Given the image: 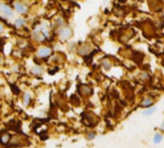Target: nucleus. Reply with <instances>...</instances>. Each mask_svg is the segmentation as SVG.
I'll return each instance as SVG.
<instances>
[{
	"label": "nucleus",
	"mask_w": 164,
	"mask_h": 148,
	"mask_svg": "<svg viewBox=\"0 0 164 148\" xmlns=\"http://www.w3.org/2000/svg\"><path fill=\"white\" fill-rule=\"evenodd\" d=\"M70 36H72V29H70V28H68V27H62V28H60V30H59V37H60L61 39L66 41V39H68Z\"/></svg>",
	"instance_id": "f257e3e1"
},
{
	"label": "nucleus",
	"mask_w": 164,
	"mask_h": 148,
	"mask_svg": "<svg viewBox=\"0 0 164 148\" xmlns=\"http://www.w3.org/2000/svg\"><path fill=\"white\" fill-rule=\"evenodd\" d=\"M85 113H86V116H88V120H85V123H86L87 125H89L90 127L95 126L96 124H97V122H98L97 117L93 112H85Z\"/></svg>",
	"instance_id": "f03ea898"
},
{
	"label": "nucleus",
	"mask_w": 164,
	"mask_h": 148,
	"mask_svg": "<svg viewBox=\"0 0 164 148\" xmlns=\"http://www.w3.org/2000/svg\"><path fill=\"white\" fill-rule=\"evenodd\" d=\"M10 141V134L6 131H0V144L1 145H8Z\"/></svg>",
	"instance_id": "7ed1b4c3"
},
{
	"label": "nucleus",
	"mask_w": 164,
	"mask_h": 148,
	"mask_svg": "<svg viewBox=\"0 0 164 148\" xmlns=\"http://www.w3.org/2000/svg\"><path fill=\"white\" fill-rule=\"evenodd\" d=\"M51 53H52V50L50 49V48H47V46H43V48L38 49V51H37V56L41 57V58H46V57H49Z\"/></svg>",
	"instance_id": "20e7f679"
},
{
	"label": "nucleus",
	"mask_w": 164,
	"mask_h": 148,
	"mask_svg": "<svg viewBox=\"0 0 164 148\" xmlns=\"http://www.w3.org/2000/svg\"><path fill=\"white\" fill-rule=\"evenodd\" d=\"M0 12H1L5 16H7V18H10V16L13 15L12 8L8 7V6H6V5H0Z\"/></svg>",
	"instance_id": "39448f33"
},
{
	"label": "nucleus",
	"mask_w": 164,
	"mask_h": 148,
	"mask_svg": "<svg viewBox=\"0 0 164 148\" xmlns=\"http://www.w3.org/2000/svg\"><path fill=\"white\" fill-rule=\"evenodd\" d=\"M14 7H15V9H16L19 13H21V14L27 13V10H28L26 5L22 4V2H19V1H15V2H14Z\"/></svg>",
	"instance_id": "423d86ee"
},
{
	"label": "nucleus",
	"mask_w": 164,
	"mask_h": 148,
	"mask_svg": "<svg viewBox=\"0 0 164 148\" xmlns=\"http://www.w3.org/2000/svg\"><path fill=\"white\" fill-rule=\"evenodd\" d=\"M79 91H80V94L82 96H89L93 93L91 88L89 87V86H85V85H82L81 87H79Z\"/></svg>",
	"instance_id": "0eeeda50"
},
{
	"label": "nucleus",
	"mask_w": 164,
	"mask_h": 148,
	"mask_svg": "<svg viewBox=\"0 0 164 148\" xmlns=\"http://www.w3.org/2000/svg\"><path fill=\"white\" fill-rule=\"evenodd\" d=\"M153 104H154V98H153V97H146V98L141 102V105H142L143 108H149V106H151Z\"/></svg>",
	"instance_id": "6e6552de"
},
{
	"label": "nucleus",
	"mask_w": 164,
	"mask_h": 148,
	"mask_svg": "<svg viewBox=\"0 0 164 148\" xmlns=\"http://www.w3.org/2000/svg\"><path fill=\"white\" fill-rule=\"evenodd\" d=\"M162 140H163V135H162V133H155L154 134V138H153V142L155 144V145H158V144H161L162 142Z\"/></svg>",
	"instance_id": "1a4fd4ad"
},
{
	"label": "nucleus",
	"mask_w": 164,
	"mask_h": 148,
	"mask_svg": "<svg viewBox=\"0 0 164 148\" xmlns=\"http://www.w3.org/2000/svg\"><path fill=\"white\" fill-rule=\"evenodd\" d=\"M33 37H34V39H36V41H43L44 39L43 34H42L39 30H35L34 33H33Z\"/></svg>",
	"instance_id": "9d476101"
},
{
	"label": "nucleus",
	"mask_w": 164,
	"mask_h": 148,
	"mask_svg": "<svg viewBox=\"0 0 164 148\" xmlns=\"http://www.w3.org/2000/svg\"><path fill=\"white\" fill-rule=\"evenodd\" d=\"M31 73H33L34 75H36V77H39V75H42L43 71H42V68H41L39 66H34L33 70H31Z\"/></svg>",
	"instance_id": "9b49d317"
},
{
	"label": "nucleus",
	"mask_w": 164,
	"mask_h": 148,
	"mask_svg": "<svg viewBox=\"0 0 164 148\" xmlns=\"http://www.w3.org/2000/svg\"><path fill=\"white\" fill-rule=\"evenodd\" d=\"M30 102H31V95H30V93H24V95H23V104L29 105Z\"/></svg>",
	"instance_id": "f8f14e48"
},
{
	"label": "nucleus",
	"mask_w": 164,
	"mask_h": 148,
	"mask_svg": "<svg viewBox=\"0 0 164 148\" xmlns=\"http://www.w3.org/2000/svg\"><path fill=\"white\" fill-rule=\"evenodd\" d=\"M14 25H15L16 28H21V27H23L24 25H26V21H24L23 19H17V20H15Z\"/></svg>",
	"instance_id": "ddd939ff"
},
{
	"label": "nucleus",
	"mask_w": 164,
	"mask_h": 148,
	"mask_svg": "<svg viewBox=\"0 0 164 148\" xmlns=\"http://www.w3.org/2000/svg\"><path fill=\"white\" fill-rule=\"evenodd\" d=\"M155 111H156L155 106H149L147 110H145V111H143V115H145V116H150V115H153Z\"/></svg>",
	"instance_id": "4468645a"
},
{
	"label": "nucleus",
	"mask_w": 164,
	"mask_h": 148,
	"mask_svg": "<svg viewBox=\"0 0 164 148\" xmlns=\"http://www.w3.org/2000/svg\"><path fill=\"white\" fill-rule=\"evenodd\" d=\"M95 133H89V134H88V135H87V139L88 140H91V139H94V138H95Z\"/></svg>",
	"instance_id": "2eb2a0df"
},
{
	"label": "nucleus",
	"mask_w": 164,
	"mask_h": 148,
	"mask_svg": "<svg viewBox=\"0 0 164 148\" xmlns=\"http://www.w3.org/2000/svg\"><path fill=\"white\" fill-rule=\"evenodd\" d=\"M57 23H58V26H64V20H61V19H58L57 20Z\"/></svg>",
	"instance_id": "dca6fc26"
},
{
	"label": "nucleus",
	"mask_w": 164,
	"mask_h": 148,
	"mask_svg": "<svg viewBox=\"0 0 164 148\" xmlns=\"http://www.w3.org/2000/svg\"><path fill=\"white\" fill-rule=\"evenodd\" d=\"M12 88H13V93H16V94H19V89H17V87H14V86H12Z\"/></svg>",
	"instance_id": "f3484780"
},
{
	"label": "nucleus",
	"mask_w": 164,
	"mask_h": 148,
	"mask_svg": "<svg viewBox=\"0 0 164 148\" xmlns=\"http://www.w3.org/2000/svg\"><path fill=\"white\" fill-rule=\"evenodd\" d=\"M1 31H4V26L0 23V33H1Z\"/></svg>",
	"instance_id": "a211bd4d"
},
{
	"label": "nucleus",
	"mask_w": 164,
	"mask_h": 148,
	"mask_svg": "<svg viewBox=\"0 0 164 148\" xmlns=\"http://www.w3.org/2000/svg\"><path fill=\"white\" fill-rule=\"evenodd\" d=\"M0 61H1V59H0Z\"/></svg>",
	"instance_id": "6ab92c4d"
}]
</instances>
